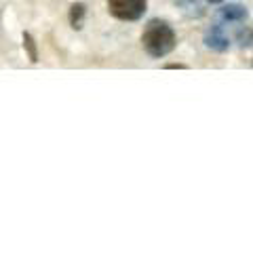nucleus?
<instances>
[{"instance_id":"obj_5","label":"nucleus","mask_w":253,"mask_h":253,"mask_svg":"<svg viewBox=\"0 0 253 253\" xmlns=\"http://www.w3.org/2000/svg\"><path fill=\"white\" fill-rule=\"evenodd\" d=\"M84 19H86V4L74 2L72 6H70V26H72L74 30H83Z\"/></svg>"},{"instance_id":"obj_10","label":"nucleus","mask_w":253,"mask_h":253,"mask_svg":"<svg viewBox=\"0 0 253 253\" xmlns=\"http://www.w3.org/2000/svg\"><path fill=\"white\" fill-rule=\"evenodd\" d=\"M207 2H211V4H221L224 0H207Z\"/></svg>"},{"instance_id":"obj_3","label":"nucleus","mask_w":253,"mask_h":253,"mask_svg":"<svg viewBox=\"0 0 253 253\" xmlns=\"http://www.w3.org/2000/svg\"><path fill=\"white\" fill-rule=\"evenodd\" d=\"M203 42L207 49L215 51V53H228L230 51V36L226 34V26H221V23L213 21V26H209L205 30V36H203Z\"/></svg>"},{"instance_id":"obj_9","label":"nucleus","mask_w":253,"mask_h":253,"mask_svg":"<svg viewBox=\"0 0 253 253\" xmlns=\"http://www.w3.org/2000/svg\"><path fill=\"white\" fill-rule=\"evenodd\" d=\"M165 68H167V70H186L188 66H184V63H167Z\"/></svg>"},{"instance_id":"obj_6","label":"nucleus","mask_w":253,"mask_h":253,"mask_svg":"<svg viewBox=\"0 0 253 253\" xmlns=\"http://www.w3.org/2000/svg\"><path fill=\"white\" fill-rule=\"evenodd\" d=\"M175 4H177L186 15H190V17H201V15L205 13L203 4L199 2V0H175Z\"/></svg>"},{"instance_id":"obj_7","label":"nucleus","mask_w":253,"mask_h":253,"mask_svg":"<svg viewBox=\"0 0 253 253\" xmlns=\"http://www.w3.org/2000/svg\"><path fill=\"white\" fill-rule=\"evenodd\" d=\"M21 41H23V49H26V53H28V59L32 63H36L38 61V44H36V38L32 36L30 32H23Z\"/></svg>"},{"instance_id":"obj_2","label":"nucleus","mask_w":253,"mask_h":253,"mask_svg":"<svg viewBox=\"0 0 253 253\" xmlns=\"http://www.w3.org/2000/svg\"><path fill=\"white\" fill-rule=\"evenodd\" d=\"M106 6L118 21H139L148 11V0H106Z\"/></svg>"},{"instance_id":"obj_8","label":"nucleus","mask_w":253,"mask_h":253,"mask_svg":"<svg viewBox=\"0 0 253 253\" xmlns=\"http://www.w3.org/2000/svg\"><path fill=\"white\" fill-rule=\"evenodd\" d=\"M236 36H239V44L243 46V49H249V46H251V28L241 30Z\"/></svg>"},{"instance_id":"obj_1","label":"nucleus","mask_w":253,"mask_h":253,"mask_svg":"<svg viewBox=\"0 0 253 253\" xmlns=\"http://www.w3.org/2000/svg\"><path fill=\"white\" fill-rule=\"evenodd\" d=\"M141 46L152 59H163L171 55L177 46V34L167 21L152 19L141 34Z\"/></svg>"},{"instance_id":"obj_4","label":"nucleus","mask_w":253,"mask_h":253,"mask_svg":"<svg viewBox=\"0 0 253 253\" xmlns=\"http://www.w3.org/2000/svg\"><path fill=\"white\" fill-rule=\"evenodd\" d=\"M249 17V9L241 2H228L215 13V21L221 26H232V23H245Z\"/></svg>"}]
</instances>
